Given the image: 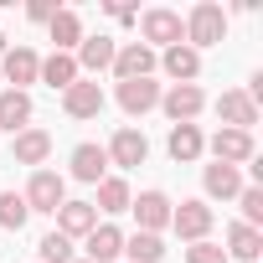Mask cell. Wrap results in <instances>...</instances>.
<instances>
[{"label": "cell", "instance_id": "obj_25", "mask_svg": "<svg viewBox=\"0 0 263 263\" xmlns=\"http://www.w3.org/2000/svg\"><path fill=\"white\" fill-rule=\"evenodd\" d=\"M47 26H52V42H57V52H72V47L83 42V21H78V11H57Z\"/></svg>", "mask_w": 263, "mask_h": 263}, {"label": "cell", "instance_id": "obj_29", "mask_svg": "<svg viewBox=\"0 0 263 263\" xmlns=\"http://www.w3.org/2000/svg\"><path fill=\"white\" fill-rule=\"evenodd\" d=\"M36 253H42V263H78L72 258V237H62V232H47L36 242Z\"/></svg>", "mask_w": 263, "mask_h": 263}, {"label": "cell", "instance_id": "obj_20", "mask_svg": "<svg viewBox=\"0 0 263 263\" xmlns=\"http://www.w3.org/2000/svg\"><path fill=\"white\" fill-rule=\"evenodd\" d=\"M52 155V135H42V129H21L16 135V160L21 165H42Z\"/></svg>", "mask_w": 263, "mask_h": 263}, {"label": "cell", "instance_id": "obj_15", "mask_svg": "<svg viewBox=\"0 0 263 263\" xmlns=\"http://www.w3.org/2000/svg\"><path fill=\"white\" fill-rule=\"evenodd\" d=\"M135 206V217H140V232H160L165 222H171V201H165V191H145L140 201H129Z\"/></svg>", "mask_w": 263, "mask_h": 263}, {"label": "cell", "instance_id": "obj_11", "mask_svg": "<svg viewBox=\"0 0 263 263\" xmlns=\"http://www.w3.org/2000/svg\"><path fill=\"white\" fill-rule=\"evenodd\" d=\"M114 52H119L114 36H83L72 62H78V72H103V67H114Z\"/></svg>", "mask_w": 263, "mask_h": 263}, {"label": "cell", "instance_id": "obj_30", "mask_svg": "<svg viewBox=\"0 0 263 263\" xmlns=\"http://www.w3.org/2000/svg\"><path fill=\"white\" fill-rule=\"evenodd\" d=\"M237 201H242V227H258V222H263V191H258V186H242Z\"/></svg>", "mask_w": 263, "mask_h": 263}, {"label": "cell", "instance_id": "obj_21", "mask_svg": "<svg viewBox=\"0 0 263 263\" xmlns=\"http://www.w3.org/2000/svg\"><path fill=\"white\" fill-rule=\"evenodd\" d=\"M160 62H165V72H171L176 83H191V78L201 72V57H196L186 42H181V47H165V57H160Z\"/></svg>", "mask_w": 263, "mask_h": 263}, {"label": "cell", "instance_id": "obj_6", "mask_svg": "<svg viewBox=\"0 0 263 263\" xmlns=\"http://www.w3.org/2000/svg\"><path fill=\"white\" fill-rule=\"evenodd\" d=\"M114 72H119V83L150 78V72H155V52H150L145 42H129V47H119V52H114Z\"/></svg>", "mask_w": 263, "mask_h": 263}, {"label": "cell", "instance_id": "obj_2", "mask_svg": "<svg viewBox=\"0 0 263 263\" xmlns=\"http://www.w3.org/2000/svg\"><path fill=\"white\" fill-rule=\"evenodd\" d=\"M67 201V186H62V176L57 171H36L31 176V186H26V206L31 212H52L57 217V206Z\"/></svg>", "mask_w": 263, "mask_h": 263}, {"label": "cell", "instance_id": "obj_28", "mask_svg": "<svg viewBox=\"0 0 263 263\" xmlns=\"http://www.w3.org/2000/svg\"><path fill=\"white\" fill-rule=\"evenodd\" d=\"M98 206H103V212H124V206H129V186H124L119 176H103V181H98Z\"/></svg>", "mask_w": 263, "mask_h": 263}, {"label": "cell", "instance_id": "obj_33", "mask_svg": "<svg viewBox=\"0 0 263 263\" xmlns=\"http://www.w3.org/2000/svg\"><path fill=\"white\" fill-rule=\"evenodd\" d=\"M0 57H6V36H0Z\"/></svg>", "mask_w": 263, "mask_h": 263}, {"label": "cell", "instance_id": "obj_22", "mask_svg": "<svg viewBox=\"0 0 263 263\" xmlns=\"http://www.w3.org/2000/svg\"><path fill=\"white\" fill-rule=\"evenodd\" d=\"M36 78H47L52 88H62V93H67V88L78 83V62H72V52H52V57L42 62V72H36Z\"/></svg>", "mask_w": 263, "mask_h": 263}, {"label": "cell", "instance_id": "obj_9", "mask_svg": "<svg viewBox=\"0 0 263 263\" xmlns=\"http://www.w3.org/2000/svg\"><path fill=\"white\" fill-rule=\"evenodd\" d=\"M150 42H165V47H181L186 42V26H181V16L176 11H145V47Z\"/></svg>", "mask_w": 263, "mask_h": 263}, {"label": "cell", "instance_id": "obj_26", "mask_svg": "<svg viewBox=\"0 0 263 263\" xmlns=\"http://www.w3.org/2000/svg\"><path fill=\"white\" fill-rule=\"evenodd\" d=\"M124 253H129V263H160L165 258V242L155 232H135V237H124Z\"/></svg>", "mask_w": 263, "mask_h": 263}, {"label": "cell", "instance_id": "obj_5", "mask_svg": "<svg viewBox=\"0 0 263 263\" xmlns=\"http://www.w3.org/2000/svg\"><path fill=\"white\" fill-rule=\"evenodd\" d=\"M171 227H176L181 237H191V242H206V232H212V206H206V201H181V206L171 212Z\"/></svg>", "mask_w": 263, "mask_h": 263}, {"label": "cell", "instance_id": "obj_10", "mask_svg": "<svg viewBox=\"0 0 263 263\" xmlns=\"http://www.w3.org/2000/svg\"><path fill=\"white\" fill-rule=\"evenodd\" d=\"M62 108H67V119H98L103 114V88L98 83H72L62 93Z\"/></svg>", "mask_w": 263, "mask_h": 263}, {"label": "cell", "instance_id": "obj_27", "mask_svg": "<svg viewBox=\"0 0 263 263\" xmlns=\"http://www.w3.org/2000/svg\"><path fill=\"white\" fill-rule=\"evenodd\" d=\"M26 217H31L26 196H16V191H0V227H11V232H21V227H26Z\"/></svg>", "mask_w": 263, "mask_h": 263}, {"label": "cell", "instance_id": "obj_13", "mask_svg": "<svg viewBox=\"0 0 263 263\" xmlns=\"http://www.w3.org/2000/svg\"><path fill=\"white\" fill-rule=\"evenodd\" d=\"M155 103H160V83H150V78L119 83V108H124V114H150Z\"/></svg>", "mask_w": 263, "mask_h": 263}, {"label": "cell", "instance_id": "obj_18", "mask_svg": "<svg viewBox=\"0 0 263 263\" xmlns=\"http://www.w3.org/2000/svg\"><path fill=\"white\" fill-rule=\"evenodd\" d=\"M124 253V232L119 227H93L88 232V263H114Z\"/></svg>", "mask_w": 263, "mask_h": 263}, {"label": "cell", "instance_id": "obj_8", "mask_svg": "<svg viewBox=\"0 0 263 263\" xmlns=\"http://www.w3.org/2000/svg\"><path fill=\"white\" fill-rule=\"evenodd\" d=\"M217 114H222L227 129H242V135H253V124H258V103L248 93H222L217 98Z\"/></svg>", "mask_w": 263, "mask_h": 263}, {"label": "cell", "instance_id": "obj_3", "mask_svg": "<svg viewBox=\"0 0 263 263\" xmlns=\"http://www.w3.org/2000/svg\"><path fill=\"white\" fill-rule=\"evenodd\" d=\"M114 165H124V171H135V165H145V155H150V140L140 135V129H119V135L108 140V150H103Z\"/></svg>", "mask_w": 263, "mask_h": 263}, {"label": "cell", "instance_id": "obj_17", "mask_svg": "<svg viewBox=\"0 0 263 263\" xmlns=\"http://www.w3.org/2000/svg\"><path fill=\"white\" fill-rule=\"evenodd\" d=\"M26 124H31V93H16V88H6V93H0V129L21 135Z\"/></svg>", "mask_w": 263, "mask_h": 263}, {"label": "cell", "instance_id": "obj_31", "mask_svg": "<svg viewBox=\"0 0 263 263\" xmlns=\"http://www.w3.org/2000/svg\"><path fill=\"white\" fill-rule=\"evenodd\" d=\"M186 263H227V253L212 248V242H191V248H186Z\"/></svg>", "mask_w": 263, "mask_h": 263}, {"label": "cell", "instance_id": "obj_1", "mask_svg": "<svg viewBox=\"0 0 263 263\" xmlns=\"http://www.w3.org/2000/svg\"><path fill=\"white\" fill-rule=\"evenodd\" d=\"M181 26H186V47H191V52H196V47H217V42L227 36V11L212 6V0H201Z\"/></svg>", "mask_w": 263, "mask_h": 263}, {"label": "cell", "instance_id": "obj_32", "mask_svg": "<svg viewBox=\"0 0 263 263\" xmlns=\"http://www.w3.org/2000/svg\"><path fill=\"white\" fill-rule=\"evenodd\" d=\"M57 11H62L57 0H31V6H26V16H31V21H52Z\"/></svg>", "mask_w": 263, "mask_h": 263}, {"label": "cell", "instance_id": "obj_19", "mask_svg": "<svg viewBox=\"0 0 263 263\" xmlns=\"http://www.w3.org/2000/svg\"><path fill=\"white\" fill-rule=\"evenodd\" d=\"M103 171H108V155H103L98 145H78V150H72V176H78V181H93V186H98Z\"/></svg>", "mask_w": 263, "mask_h": 263}, {"label": "cell", "instance_id": "obj_16", "mask_svg": "<svg viewBox=\"0 0 263 263\" xmlns=\"http://www.w3.org/2000/svg\"><path fill=\"white\" fill-rule=\"evenodd\" d=\"M227 258H237V263H258V253H263V237H258V227H242V222H232L227 227V248H222Z\"/></svg>", "mask_w": 263, "mask_h": 263}, {"label": "cell", "instance_id": "obj_14", "mask_svg": "<svg viewBox=\"0 0 263 263\" xmlns=\"http://www.w3.org/2000/svg\"><path fill=\"white\" fill-rule=\"evenodd\" d=\"M0 62H6V78H11L16 93H26V83H36V72H42V57L31 47H16V52H6Z\"/></svg>", "mask_w": 263, "mask_h": 263}, {"label": "cell", "instance_id": "obj_34", "mask_svg": "<svg viewBox=\"0 0 263 263\" xmlns=\"http://www.w3.org/2000/svg\"><path fill=\"white\" fill-rule=\"evenodd\" d=\"M83 263H88V258H83Z\"/></svg>", "mask_w": 263, "mask_h": 263}, {"label": "cell", "instance_id": "obj_23", "mask_svg": "<svg viewBox=\"0 0 263 263\" xmlns=\"http://www.w3.org/2000/svg\"><path fill=\"white\" fill-rule=\"evenodd\" d=\"M242 191V176H237V165H206V196H217V201H232Z\"/></svg>", "mask_w": 263, "mask_h": 263}, {"label": "cell", "instance_id": "obj_24", "mask_svg": "<svg viewBox=\"0 0 263 263\" xmlns=\"http://www.w3.org/2000/svg\"><path fill=\"white\" fill-rule=\"evenodd\" d=\"M201 150H206V140H201L196 124H176L171 129V160H196Z\"/></svg>", "mask_w": 263, "mask_h": 263}, {"label": "cell", "instance_id": "obj_7", "mask_svg": "<svg viewBox=\"0 0 263 263\" xmlns=\"http://www.w3.org/2000/svg\"><path fill=\"white\" fill-rule=\"evenodd\" d=\"M212 155H217V165H242V160H253V135H242V129H217Z\"/></svg>", "mask_w": 263, "mask_h": 263}, {"label": "cell", "instance_id": "obj_12", "mask_svg": "<svg viewBox=\"0 0 263 263\" xmlns=\"http://www.w3.org/2000/svg\"><path fill=\"white\" fill-rule=\"evenodd\" d=\"M93 227H98V212L88 201H62L57 206V232L62 237H88Z\"/></svg>", "mask_w": 263, "mask_h": 263}, {"label": "cell", "instance_id": "obj_4", "mask_svg": "<svg viewBox=\"0 0 263 263\" xmlns=\"http://www.w3.org/2000/svg\"><path fill=\"white\" fill-rule=\"evenodd\" d=\"M160 108H165L176 124H191V119L206 108V98H201V88H196V83H176L171 93H160Z\"/></svg>", "mask_w": 263, "mask_h": 263}]
</instances>
